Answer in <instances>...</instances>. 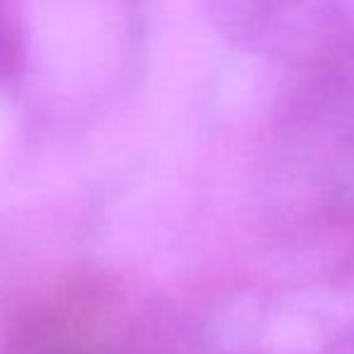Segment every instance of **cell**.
<instances>
[{"label":"cell","mask_w":354,"mask_h":354,"mask_svg":"<svg viewBox=\"0 0 354 354\" xmlns=\"http://www.w3.org/2000/svg\"><path fill=\"white\" fill-rule=\"evenodd\" d=\"M229 44L299 73L354 63V0H207Z\"/></svg>","instance_id":"obj_1"},{"label":"cell","mask_w":354,"mask_h":354,"mask_svg":"<svg viewBox=\"0 0 354 354\" xmlns=\"http://www.w3.org/2000/svg\"><path fill=\"white\" fill-rule=\"evenodd\" d=\"M22 24L15 0H0V82L15 77L22 66Z\"/></svg>","instance_id":"obj_2"},{"label":"cell","mask_w":354,"mask_h":354,"mask_svg":"<svg viewBox=\"0 0 354 354\" xmlns=\"http://www.w3.org/2000/svg\"><path fill=\"white\" fill-rule=\"evenodd\" d=\"M41 354H82V352H66V350H48V352H41Z\"/></svg>","instance_id":"obj_3"}]
</instances>
